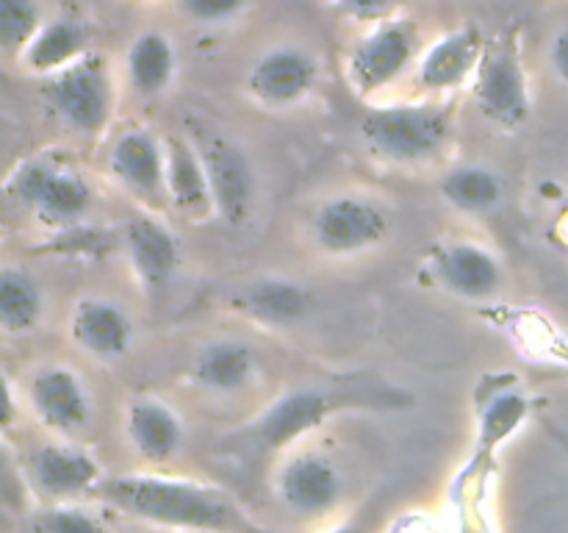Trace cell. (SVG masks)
<instances>
[{"label": "cell", "instance_id": "7c38bea8", "mask_svg": "<svg viewBox=\"0 0 568 533\" xmlns=\"http://www.w3.org/2000/svg\"><path fill=\"white\" fill-rule=\"evenodd\" d=\"M433 272L447 292L466 300L491 298L503 286L499 261L475 242H449L447 248L438 250Z\"/></svg>", "mask_w": 568, "mask_h": 533}, {"label": "cell", "instance_id": "52a82bcc", "mask_svg": "<svg viewBox=\"0 0 568 533\" xmlns=\"http://www.w3.org/2000/svg\"><path fill=\"white\" fill-rule=\"evenodd\" d=\"M316 248L331 255H353L375 248L386 239L388 217L372 200L342 194L320 205L311 222Z\"/></svg>", "mask_w": 568, "mask_h": 533}, {"label": "cell", "instance_id": "7402d4cb", "mask_svg": "<svg viewBox=\"0 0 568 533\" xmlns=\"http://www.w3.org/2000/svg\"><path fill=\"white\" fill-rule=\"evenodd\" d=\"M236 305L244 314L270 322V325H292L308 314V292L283 278H266L242 289Z\"/></svg>", "mask_w": 568, "mask_h": 533}, {"label": "cell", "instance_id": "4dcf8cb0", "mask_svg": "<svg viewBox=\"0 0 568 533\" xmlns=\"http://www.w3.org/2000/svg\"><path fill=\"white\" fill-rule=\"evenodd\" d=\"M333 6H338L342 11L353 17H364V20H381L386 17L399 0H331Z\"/></svg>", "mask_w": 568, "mask_h": 533}, {"label": "cell", "instance_id": "603a6c76", "mask_svg": "<svg viewBox=\"0 0 568 533\" xmlns=\"http://www.w3.org/2000/svg\"><path fill=\"white\" fill-rule=\"evenodd\" d=\"M255 370V355L242 342H211L197 353L192 366L194 381L211 392H236L250 381Z\"/></svg>", "mask_w": 568, "mask_h": 533}, {"label": "cell", "instance_id": "484cf974", "mask_svg": "<svg viewBox=\"0 0 568 533\" xmlns=\"http://www.w3.org/2000/svg\"><path fill=\"white\" fill-rule=\"evenodd\" d=\"M442 194L453 209L464 211V214H483L499 203L503 183L483 167H458V170L447 172V178L442 181Z\"/></svg>", "mask_w": 568, "mask_h": 533}, {"label": "cell", "instance_id": "8fae6325", "mask_svg": "<svg viewBox=\"0 0 568 533\" xmlns=\"http://www.w3.org/2000/svg\"><path fill=\"white\" fill-rule=\"evenodd\" d=\"M200 155H203L211 198L220 217H225L231 225L247 220L255 192L253 167L247 155L227 139H211L203 144Z\"/></svg>", "mask_w": 568, "mask_h": 533}, {"label": "cell", "instance_id": "d6a6232c", "mask_svg": "<svg viewBox=\"0 0 568 533\" xmlns=\"http://www.w3.org/2000/svg\"><path fill=\"white\" fill-rule=\"evenodd\" d=\"M322 533H364V531H361L358 525H333V527H327V531H322Z\"/></svg>", "mask_w": 568, "mask_h": 533}, {"label": "cell", "instance_id": "277c9868", "mask_svg": "<svg viewBox=\"0 0 568 533\" xmlns=\"http://www.w3.org/2000/svg\"><path fill=\"white\" fill-rule=\"evenodd\" d=\"M471 94L483 117L503 128H519L532 111L530 81L514 42L499 39L486 44L483 59L471 76Z\"/></svg>", "mask_w": 568, "mask_h": 533}, {"label": "cell", "instance_id": "4fadbf2b", "mask_svg": "<svg viewBox=\"0 0 568 533\" xmlns=\"http://www.w3.org/2000/svg\"><path fill=\"white\" fill-rule=\"evenodd\" d=\"M483 50H486V42L475 26L444 33L422 56L416 81L430 92H447V89L460 87L466 78L475 76Z\"/></svg>", "mask_w": 568, "mask_h": 533}, {"label": "cell", "instance_id": "f546056e", "mask_svg": "<svg viewBox=\"0 0 568 533\" xmlns=\"http://www.w3.org/2000/svg\"><path fill=\"white\" fill-rule=\"evenodd\" d=\"M183 14L203 26H216V22H227L247 6V0H178Z\"/></svg>", "mask_w": 568, "mask_h": 533}, {"label": "cell", "instance_id": "d4e9b609", "mask_svg": "<svg viewBox=\"0 0 568 533\" xmlns=\"http://www.w3.org/2000/svg\"><path fill=\"white\" fill-rule=\"evenodd\" d=\"M42 316V289L26 270L6 266L0 272V328L6 333H26Z\"/></svg>", "mask_w": 568, "mask_h": 533}, {"label": "cell", "instance_id": "9c48e42d", "mask_svg": "<svg viewBox=\"0 0 568 533\" xmlns=\"http://www.w3.org/2000/svg\"><path fill=\"white\" fill-rule=\"evenodd\" d=\"M320 78V61L297 44H281L261 56L247 76V89L264 105H292L303 100Z\"/></svg>", "mask_w": 568, "mask_h": 533}, {"label": "cell", "instance_id": "9a60e30c", "mask_svg": "<svg viewBox=\"0 0 568 533\" xmlns=\"http://www.w3.org/2000/svg\"><path fill=\"white\" fill-rule=\"evenodd\" d=\"M336 409V400L325 392H292L286 398L277 400L253 428V436L261 447L281 450L286 444L297 442L303 433L314 431L322 422L327 420V414Z\"/></svg>", "mask_w": 568, "mask_h": 533}, {"label": "cell", "instance_id": "ba28073f", "mask_svg": "<svg viewBox=\"0 0 568 533\" xmlns=\"http://www.w3.org/2000/svg\"><path fill=\"white\" fill-rule=\"evenodd\" d=\"M344 481L338 466L322 453H297L283 461L275 475V494L292 514L325 516L342 500Z\"/></svg>", "mask_w": 568, "mask_h": 533}, {"label": "cell", "instance_id": "cb8c5ba5", "mask_svg": "<svg viewBox=\"0 0 568 533\" xmlns=\"http://www.w3.org/2000/svg\"><path fill=\"white\" fill-rule=\"evenodd\" d=\"M125 67L136 92L159 94L175 76V48L161 31H144L133 39Z\"/></svg>", "mask_w": 568, "mask_h": 533}, {"label": "cell", "instance_id": "d6986e66", "mask_svg": "<svg viewBox=\"0 0 568 533\" xmlns=\"http://www.w3.org/2000/svg\"><path fill=\"white\" fill-rule=\"evenodd\" d=\"M89 53V31L75 17H53L37 31V37L26 44L20 61L26 70L39 76H55L70 64L81 61Z\"/></svg>", "mask_w": 568, "mask_h": 533}, {"label": "cell", "instance_id": "e0dca14e", "mask_svg": "<svg viewBox=\"0 0 568 533\" xmlns=\"http://www.w3.org/2000/svg\"><path fill=\"white\" fill-rule=\"evenodd\" d=\"M125 250L139 281L148 289H161L181 261V248L170 228L155 217H131L125 222Z\"/></svg>", "mask_w": 568, "mask_h": 533}, {"label": "cell", "instance_id": "5b68a950", "mask_svg": "<svg viewBox=\"0 0 568 533\" xmlns=\"http://www.w3.org/2000/svg\"><path fill=\"white\" fill-rule=\"evenodd\" d=\"M6 192L26 209L37 211L39 220L50 222V225H67V222L81 220L92 205V189L83 183L81 175L61 170V167L42 164V161L20 167L6 183Z\"/></svg>", "mask_w": 568, "mask_h": 533}, {"label": "cell", "instance_id": "5bb4252c", "mask_svg": "<svg viewBox=\"0 0 568 533\" xmlns=\"http://www.w3.org/2000/svg\"><path fill=\"white\" fill-rule=\"evenodd\" d=\"M109 167L116 181L131 192L144 194V198L166 192L164 144L144 128H131L116 139Z\"/></svg>", "mask_w": 568, "mask_h": 533}, {"label": "cell", "instance_id": "1f68e13d", "mask_svg": "<svg viewBox=\"0 0 568 533\" xmlns=\"http://www.w3.org/2000/svg\"><path fill=\"white\" fill-rule=\"evenodd\" d=\"M549 61H552V70L558 72V78L568 83V28L552 39V48H549Z\"/></svg>", "mask_w": 568, "mask_h": 533}, {"label": "cell", "instance_id": "4316f807", "mask_svg": "<svg viewBox=\"0 0 568 533\" xmlns=\"http://www.w3.org/2000/svg\"><path fill=\"white\" fill-rule=\"evenodd\" d=\"M527 416V400L519 392H503L494 394L491 403L483 409L480 416V450L491 453L494 447L505 442L516 428L525 422Z\"/></svg>", "mask_w": 568, "mask_h": 533}, {"label": "cell", "instance_id": "ac0fdd59", "mask_svg": "<svg viewBox=\"0 0 568 533\" xmlns=\"http://www.w3.org/2000/svg\"><path fill=\"white\" fill-rule=\"evenodd\" d=\"M125 433L131 447L150 464H164L181 450V416L155 398L133 400L125 416Z\"/></svg>", "mask_w": 568, "mask_h": 533}, {"label": "cell", "instance_id": "30bf717a", "mask_svg": "<svg viewBox=\"0 0 568 533\" xmlns=\"http://www.w3.org/2000/svg\"><path fill=\"white\" fill-rule=\"evenodd\" d=\"M28 475L37 492L50 503H70L78 494L98 489L103 470L89 453L64 444H42L28 459Z\"/></svg>", "mask_w": 568, "mask_h": 533}, {"label": "cell", "instance_id": "2e32d148", "mask_svg": "<svg viewBox=\"0 0 568 533\" xmlns=\"http://www.w3.org/2000/svg\"><path fill=\"white\" fill-rule=\"evenodd\" d=\"M28 400H31L39 420L61 433L78 431L89 416L87 392H83L75 372L64 370V366L39 370L28 386Z\"/></svg>", "mask_w": 568, "mask_h": 533}, {"label": "cell", "instance_id": "3957f363", "mask_svg": "<svg viewBox=\"0 0 568 533\" xmlns=\"http://www.w3.org/2000/svg\"><path fill=\"white\" fill-rule=\"evenodd\" d=\"M44 100L67 128L78 133H100L114 111V83L98 53H87L44 83Z\"/></svg>", "mask_w": 568, "mask_h": 533}, {"label": "cell", "instance_id": "6da1fadb", "mask_svg": "<svg viewBox=\"0 0 568 533\" xmlns=\"http://www.w3.org/2000/svg\"><path fill=\"white\" fill-rule=\"evenodd\" d=\"M94 497L109 509L178 533H272L225 489L166 475L103 477Z\"/></svg>", "mask_w": 568, "mask_h": 533}, {"label": "cell", "instance_id": "f1b7e54d", "mask_svg": "<svg viewBox=\"0 0 568 533\" xmlns=\"http://www.w3.org/2000/svg\"><path fill=\"white\" fill-rule=\"evenodd\" d=\"M37 533H109L103 520L92 511L72 503H55L44 509L33 522Z\"/></svg>", "mask_w": 568, "mask_h": 533}, {"label": "cell", "instance_id": "7a4b0ae2", "mask_svg": "<svg viewBox=\"0 0 568 533\" xmlns=\"http://www.w3.org/2000/svg\"><path fill=\"white\" fill-rule=\"evenodd\" d=\"M361 137L369 150L394 164H422L447 148L453 114L444 105L397 103L377 105L361 120Z\"/></svg>", "mask_w": 568, "mask_h": 533}, {"label": "cell", "instance_id": "8992f818", "mask_svg": "<svg viewBox=\"0 0 568 533\" xmlns=\"http://www.w3.org/2000/svg\"><path fill=\"white\" fill-rule=\"evenodd\" d=\"M419 33L408 20H388L372 28L347 59V78L353 92L375 94L397 81L414 61Z\"/></svg>", "mask_w": 568, "mask_h": 533}, {"label": "cell", "instance_id": "83f0119b", "mask_svg": "<svg viewBox=\"0 0 568 533\" xmlns=\"http://www.w3.org/2000/svg\"><path fill=\"white\" fill-rule=\"evenodd\" d=\"M37 0H0V42L6 50H26L42 28Z\"/></svg>", "mask_w": 568, "mask_h": 533}, {"label": "cell", "instance_id": "ffe728a7", "mask_svg": "<svg viewBox=\"0 0 568 533\" xmlns=\"http://www.w3.org/2000/svg\"><path fill=\"white\" fill-rule=\"evenodd\" d=\"M70 333L87 353L103 355H122L131 344V322L122 314L120 305L109 300L89 298L81 300L72 311Z\"/></svg>", "mask_w": 568, "mask_h": 533}, {"label": "cell", "instance_id": "44dd1931", "mask_svg": "<svg viewBox=\"0 0 568 533\" xmlns=\"http://www.w3.org/2000/svg\"><path fill=\"white\" fill-rule=\"evenodd\" d=\"M166 194L181 211L203 217L214 209L203 155L183 139H166Z\"/></svg>", "mask_w": 568, "mask_h": 533}]
</instances>
